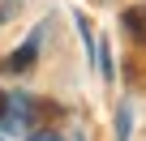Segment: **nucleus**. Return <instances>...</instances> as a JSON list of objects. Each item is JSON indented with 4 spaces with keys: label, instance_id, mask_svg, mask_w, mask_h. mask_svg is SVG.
<instances>
[{
    "label": "nucleus",
    "instance_id": "f257e3e1",
    "mask_svg": "<svg viewBox=\"0 0 146 141\" xmlns=\"http://www.w3.org/2000/svg\"><path fill=\"white\" fill-rule=\"evenodd\" d=\"M35 56H39V39H30L26 47H17L9 60H0V73H26V68L35 64Z\"/></svg>",
    "mask_w": 146,
    "mask_h": 141
},
{
    "label": "nucleus",
    "instance_id": "f03ea898",
    "mask_svg": "<svg viewBox=\"0 0 146 141\" xmlns=\"http://www.w3.org/2000/svg\"><path fill=\"white\" fill-rule=\"evenodd\" d=\"M125 26H129V34L137 43H146V9H129L125 13Z\"/></svg>",
    "mask_w": 146,
    "mask_h": 141
},
{
    "label": "nucleus",
    "instance_id": "7ed1b4c3",
    "mask_svg": "<svg viewBox=\"0 0 146 141\" xmlns=\"http://www.w3.org/2000/svg\"><path fill=\"white\" fill-rule=\"evenodd\" d=\"M5 111H9V94L0 90V115H5Z\"/></svg>",
    "mask_w": 146,
    "mask_h": 141
},
{
    "label": "nucleus",
    "instance_id": "20e7f679",
    "mask_svg": "<svg viewBox=\"0 0 146 141\" xmlns=\"http://www.w3.org/2000/svg\"><path fill=\"white\" fill-rule=\"evenodd\" d=\"M35 141H60V137H47V132H39V137H35Z\"/></svg>",
    "mask_w": 146,
    "mask_h": 141
}]
</instances>
